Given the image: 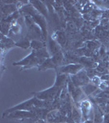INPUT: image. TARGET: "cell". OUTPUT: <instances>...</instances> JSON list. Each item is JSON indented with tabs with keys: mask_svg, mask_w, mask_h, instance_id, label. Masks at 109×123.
I'll return each instance as SVG.
<instances>
[{
	"mask_svg": "<svg viewBox=\"0 0 109 123\" xmlns=\"http://www.w3.org/2000/svg\"><path fill=\"white\" fill-rule=\"evenodd\" d=\"M81 89H82L85 95H86V96H90V95L92 94L94 91H96L97 90H98V86L95 85L94 84H92V83H89V84H87V85L81 87Z\"/></svg>",
	"mask_w": 109,
	"mask_h": 123,
	"instance_id": "obj_16",
	"label": "cell"
},
{
	"mask_svg": "<svg viewBox=\"0 0 109 123\" xmlns=\"http://www.w3.org/2000/svg\"><path fill=\"white\" fill-rule=\"evenodd\" d=\"M83 123H94V121H92V120H90V119H88V120H86V121H85Z\"/></svg>",
	"mask_w": 109,
	"mask_h": 123,
	"instance_id": "obj_28",
	"label": "cell"
},
{
	"mask_svg": "<svg viewBox=\"0 0 109 123\" xmlns=\"http://www.w3.org/2000/svg\"><path fill=\"white\" fill-rule=\"evenodd\" d=\"M66 30L71 34L76 33L77 31V26L76 25L75 22H73L72 21H69L66 24Z\"/></svg>",
	"mask_w": 109,
	"mask_h": 123,
	"instance_id": "obj_22",
	"label": "cell"
},
{
	"mask_svg": "<svg viewBox=\"0 0 109 123\" xmlns=\"http://www.w3.org/2000/svg\"><path fill=\"white\" fill-rule=\"evenodd\" d=\"M71 80L76 87H82L90 83V79L87 76L85 67L77 74L71 76Z\"/></svg>",
	"mask_w": 109,
	"mask_h": 123,
	"instance_id": "obj_4",
	"label": "cell"
},
{
	"mask_svg": "<svg viewBox=\"0 0 109 123\" xmlns=\"http://www.w3.org/2000/svg\"><path fill=\"white\" fill-rule=\"evenodd\" d=\"M107 84V85H108V86H109V80L108 81H106V82H105Z\"/></svg>",
	"mask_w": 109,
	"mask_h": 123,
	"instance_id": "obj_29",
	"label": "cell"
},
{
	"mask_svg": "<svg viewBox=\"0 0 109 123\" xmlns=\"http://www.w3.org/2000/svg\"><path fill=\"white\" fill-rule=\"evenodd\" d=\"M46 59L39 58L35 55V51L33 50L28 56L24 57L22 60L17 62H13V66H22V69L21 70H25V69H29L31 67H39L41 64L44 62Z\"/></svg>",
	"mask_w": 109,
	"mask_h": 123,
	"instance_id": "obj_1",
	"label": "cell"
},
{
	"mask_svg": "<svg viewBox=\"0 0 109 123\" xmlns=\"http://www.w3.org/2000/svg\"><path fill=\"white\" fill-rule=\"evenodd\" d=\"M7 118L18 119V120H25V119H38L33 112L26 110H18L11 112L6 117ZM39 120V119H38Z\"/></svg>",
	"mask_w": 109,
	"mask_h": 123,
	"instance_id": "obj_6",
	"label": "cell"
},
{
	"mask_svg": "<svg viewBox=\"0 0 109 123\" xmlns=\"http://www.w3.org/2000/svg\"><path fill=\"white\" fill-rule=\"evenodd\" d=\"M51 57H52L53 62H54V64L56 65L57 67L62 66V63H63V61H64L65 57H64V54H63V53L62 51L57 53V54L53 55V56Z\"/></svg>",
	"mask_w": 109,
	"mask_h": 123,
	"instance_id": "obj_18",
	"label": "cell"
},
{
	"mask_svg": "<svg viewBox=\"0 0 109 123\" xmlns=\"http://www.w3.org/2000/svg\"><path fill=\"white\" fill-rule=\"evenodd\" d=\"M30 47L33 49V50H39V49L46 48V43L41 40L33 39L30 41Z\"/></svg>",
	"mask_w": 109,
	"mask_h": 123,
	"instance_id": "obj_20",
	"label": "cell"
},
{
	"mask_svg": "<svg viewBox=\"0 0 109 123\" xmlns=\"http://www.w3.org/2000/svg\"><path fill=\"white\" fill-rule=\"evenodd\" d=\"M63 88H58V87L53 86L50 88L44 90L43 91H39L37 93H33L34 96L36 97L37 98L44 101H53L55 98H60V94Z\"/></svg>",
	"mask_w": 109,
	"mask_h": 123,
	"instance_id": "obj_2",
	"label": "cell"
},
{
	"mask_svg": "<svg viewBox=\"0 0 109 123\" xmlns=\"http://www.w3.org/2000/svg\"><path fill=\"white\" fill-rule=\"evenodd\" d=\"M94 123H103V117L104 114L103 113V111L101 110L99 107L96 104L94 105Z\"/></svg>",
	"mask_w": 109,
	"mask_h": 123,
	"instance_id": "obj_12",
	"label": "cell"
},
{
	"mask_svg": "<svg viewBox=\"0 0 109 123\" xmlns=\"http://www.w3.org/2000/svg\"><path fill=\"white\" fill-rule=\"evenodd\" d=\"M85 68V67L80 63H71L65 66H61L57 68V71L60 73H64L67 75H76L78 72H80L81 70Z\"/></svg>",
	"mask_w": 109,
	"mask_h": 123,
	"instance_id": "obj_5",
	"label": "cell"
},
{
	"mask_svg": "<svg viewBox=\"0 0 109 123\" xmlns=\"http://www.w3.org/2000/svg\"><path fill=\"white\" fill-rule=\"evenodd\" d=\"M17 4H3L1 5V17L2 19L8 17L17 11Z\"/></svg>",
	"mask_w": 109,
	"mask_h": 123,
	"instance_id": "obj_8",
	"label": "cell"
},
{
	"mask_svg": "<svg viewBox=\"0 0 109 123\" xmlns=\"http://www.w3.org/2000/svg\"><path fill=\"white\" fill-rule=\"evenodd\" d=\"M48 52L50 53L51 57H53V55L57 54V53L61 52V47L58 44V43L55 40L53 37H49L48 38Z\"/></svg>",
	"mask_w": 109,
	"mask_h": 123,
	"instance_id": "obj_10",
	"label": "cell"
},
{
	"mask_svg": "<svg viewBox=\"0 0 109 123\" xmlns=\"http://www.w3.org/2000/svg\"><path fill=\"white\" fill-rule=\"evenodd\" d=\"M108 62H109V57H108Z\"/></svg>",
	"mask_w": 109,
	"mask_h": 123,
	"instance_id": "obj_30",
	"label": "cell"
},
{
	"mask_svg": "<svg viewBox=\"0 0 109 123\" xmlns=\"http://www.w3.org/2000/svg\"><path fill=\"white\" fill-rule=\"evenodd\" d=\"M1 46L2 49H10V48L16 46V42L12 40V38H8V37L3 35V34H1Z\"/></svg>",
	"mask_w": 109,
	"mask_h": 123,
	"instance_id": "obj_13",
	"label": "cell"
},
{
	"mask_svg": "<svg viewBox=\"0 0 109 123\" xmlns=\"http://www.w3.org/2000/svg\"><path fill=\"white\" fill-rule=\"evenodd\" d=\"M100 78H101V80H102L103 81H104V82H106V81H108L109 80V73H108V74L103 75V76H101Z\"/></svg>",
	"mask_w": 109,
	"mask_h": 123,
	"instance_id": "obj_27",
	"label": "cell"
},
{
	"mask_svg": "<svg viewBox=\"0 0 109 123\" xmlns=\"http://www.w3.org/2000/svg\"><path fill=\"white\" fill-rule=\"evenodd\" d=\"M57 67L53 62L52 57H49V58L46 59V60L43 62L42 64L38 67L39 71H46L47 69H56L57 70Z\"/></svg>",
	"mask_w": 109,
	"mask_h": 123,
	"instance_id": "obj_14",
	"label": "cell"
},
{
	"mask_svg": "<svg viewBox=\"0 0 109 123\" xmlns=\"http://www.w3.org/2000/svg\"><path fill=\"white\" fill-rule=\"evenodd\" d=\"M71 117L76 123H82L83 117L81 110L76 106H72V112H71Z\"/></svg>",
	"mask_w": 109,
	"mask_h": 123,
	"instance_id": "obj_15",
	"label": "cell"
},
{
	"mask_svg": "<svg viewBox=\"0 0 109 123\" xmlns=\"http://www.w3.org/2000/svg\"><path fill=\"white\" fill-rule=\"evenodd\" d=\"M30 3L35 7L37 11L39 12L40 14H42L46 19L49 18L48 13L47 10V5L42 1H30Z\"/></svg>",
	"mask_w": 109,
	"mask_h": 123,
	"instance_id": "obj_7",
	"label": "cell"
},
{
	"mask_svg": "<svg viewBox=\"0 0 109 123\" xmlns=\"http://www.w3.org/2000/svg\"><path fill=\"white\" fill-rule=\"evenodd\" d=\"M30 41H31L30 39L27 38L26 36L23 37V38L20 39L18 41L16 42V46L20 47L24 49H27L30 47Z\"/></svg>",
	"mask_w": 109,
	"mask_h": 123,
	"instance_id": "obj_17",
	"label": "cell"
},
{
	"mask_svg": "<svg viewBox=\"0 0 109 123\" xmlns=\"http://www.w3.org/2000/svg\"><path fill=\"white\" fill-rule=\"evenodd\" d=\"M12 23H8V22H3L1 21V34H3V35L7 36V35L9 34V31L11 30V27H12Z\"/></svg>",
	"mask_w": 109,
	"mask_h": 123,
	"instance_id": "obj_21",
	"label": "cell"
},
{
	"mask_svg": "<svg viewBox=\"0 0 109 123\" xmlns=\"http://www.w3.org/2000/svg\"><path fill=\"white\" fill-rule=\"evenodd\" d=\"M2 3L4 4H17L18 3V1H14V0H3L1 1Z\"/></svg>",
	"mask_w": 109,
	"mask_h": 123,
	"instance_id": "obj_26",
	"label": "cell"
},
{
	"mask_svg": "<svg viewBox=\"0 0 109 123\" xmlns=\"http://www.w3.org/2000/svg\"><path fill=\"white\" fill-rule=\"evenodd\" d=\"M86 70V73H87V76H88L89 78L90 79H93L94 77L95 76H100L101 77V75L98 71H96V69H93V68H85Z\"/></svg>",
	"mask_w": 109,
	"mask_h": 123,
	"instance_id": "obj_23",
	"label": "cell"
},
{
	"mask_svg": "<svg viewBox=\"0 0 109 123\" xmlns=\"http://www.w3.org/2000/svg\"><path fill=\"white\" fill-rule=\"evenodd\" d=\"M35 55L37 57L39 58H42V59H48L49 57H51V55L49 52L48 51V49L46 48H43V49H39V50H35Z\"/></svg>",
	"mask_w": 109,
	"mask_h": 123,
	"instance_id": "obj_19",
	"label": "cell"
},
{
	"mask_svg": "<svg viewBox=\"0 0 109 123\" xmlns=\"http://www.w3.org/2000/svg\"><path fill=\"white\" fill-rule=\"evenodd\" d=\"M35 100H36V97H33V98H30V99L25 101V102L21 103L20 104H17L16 106L12 107L11 108H8L3 113V117H6L8 114H10L11 112H15V111H18V110H26V111H30L35 104Z\"/></svg>",
	"mask_w": 109,
	"mask_h": 123,
	"instance_id": "obj_3",
	"label": "cell"
},
{
	"mask_svg": "<svg viewBox=\"0 0 109 123\" xmlns=\"http://www.w3.org/2000/svg\"><path fill=\"white\" fill-rule=\"evenodd\" d=\"M101 19H109V9L103 11L102 16H101Z\"/></svg>",
	"mask_w": 109,
	"mask_h": 123,
	"instance_id": "obj_25",
	"label": "cell"
},
{
	"mask_svg": "<svg viewBox=\"0 0 109 123\" xmlns=\"http://www.w3.org/2000/svg\"><path fill=\"white\" fill-rule=\"evenodd\" d=\"M54 39L61 47H66L67 43V37L64 31H57L54 35Z\"/></svg>",
	"mask_w": 109,
	"mask_h": 123,
	"instance_id": "obj_11",
	"label": "cell"
},
{
	"mask_svg": "<svg viewBox=\"0 0 109 123\" xmlns=\"http://www.w3.org/2000/svg\"><path fill=\"white\" fill-rule=\"evenodd\" d=\"M69 78H70L69 75L57 72V76H56V80H55L54 85L58 87V88H63L65 85H67Z\"/></svg>",
	"mask_w": 109,
	"mask_h": 123,
	"instance_id": "obj_9",
	"label": "cell"
},
{
	"mask_svg": "<svg viewBox=\"0 0 109 123\" xmlns=\"http://www.w3.org/2000/svg\"><path fill=\"white\" fill-rule=\"evenodd\" d=\"M90 82H92L93 84H94L95 85H97V86H99L100 84L102 83V80H101L100 76H95L93 79H91Z\"/></svg>",
	"mask_w": 109,
	"mask_h": 123,
	"instance_id": "obj_24",
	"label": "cell"
}]
</instances>
